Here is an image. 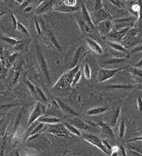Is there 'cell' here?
Instances as JSON below:
<instances>
[{"label": "cell", "instance_id": "obj_47", "mask_svg": "<svg viewBox=\"0 0 142 156\" xmlns=\"http://www.w3.org/2000/svg\"><path fill=\"white\" fill-rule=\"evenodd\" d=\"M15 1L19 2V3H23V2H24V0H15Z\"/></svg>", "mask_w": 142, "mask_h": 156}, {"label": "cell", "instance_id": "obj_7", "mask_svg": "<svg viewBox=\"0 0 142 156\" xmlns=\"http://www.w3.org/2000/svg\"><path fill=\"white\" fill-rule=\"evenodd\" d=\"M46 106L40 104V103H36L34 109H33L32 113L30 114L29 119H28V123H27V127H29L30 125H32L35 121H37V119L41 117V115L46 112Z\"/></svg>", "mask_w": 142, "mask_h": 156}, {"label": "cell", "instance_id": "obj_23", "mask_svg": "<svg viewBox=\"0 0 142 156\" xmlns=\"http://www.w3.org/2000/svg\"><path fill=\"white\" fill-rule=\"evenodd\" d=\"M107 110H108L107 107H97V108H93V109H90L87 112V114L88 115H99V114L106 112Z\"/></svg>", "mask_w": 142, "mask_h": 156}, {"label": "cell", "instance_id": "obj_3", "mask_svg": "<svg viewBox=\"0 0 142 156\" xmlns=\"http://www.w3.org/2000/svg\"><path fill=\"white\" fill-rule=\"evenodd\" d=\"M125 69H128V66L127 67H124V68H118V69H99L98 71V81L99 82H104L106 80H109L110 78H112L115 76V74H118L119 71L122 70H125Z\"/></svg>", "mask_w": 142, "mask_h": 156}, {"label": "cell", "instance_id": "obj_42", "mask_svg": "<svg viewBox=\"0 0 142 156\" xmlns=\"http://www.w3.org/2000/svg\"><path fill=\"white\" fill-rule=\"evenodd\" d=\"M118 151L122 152V156H127V153H126V151H125V148L122 146H118Z\"/></svg>", "mask_w": 142, "mask_h": 156}, {"label": "cell", "instance_id": "obj_48", "mask_svg": "<svg viewBox=\"0 0 142 156\" xmlns=\"http://www.w3.org/2000/svg\"><path fill=\"white\" fill-rule=\"evenodd\" d=\"M2 1H4V2H6V1H7V0H2Z\"/></svg>", "mask_w": 142, "mask_h": 156}, {"label": "cell", "instance_id": "obj_31", "mask_svg": "<svg viewBox=\"0 0 142 156\" xmlns=\"http://www.w3.org/2000/svg\"><path fill=\"white\" fill-rule=\"evenodd\" d=\"M108 88H116V90H132L133 86L132 85H105Z\"/></svg>", "mask_w": 142, "mask_h": 156}, {"label": "cell", "instance_id": "obj_32", "mask_svg": "<svg viewBox=\"0 0 142 156\" xmlns=\"http://www.w3.org/2000/svg\"><path fill=\"white\" fill-rule=\"evenodd\" d=\"M135 18H132V16H127V18H119L116 19L115 21V23H131V22H134Z\"/></svg>", "mask_w": 142, "mask_h": 156}, {"label": "cell", "instance_id": "obj_30", "mask_svg": "<svg viewBox=\"0 0 142 156\" xmlns=\"http://www.w3.org/2000/svg\"><path fill=\"white\" fill-rule=\"evenodd\" d=\"M26 84L28 86V88H29V90H30V93H31V94H33L34 97H38L37 96V91H36L35 85L33 84L31 81H29V80H26Z\"/></svg>", "mask_w": 142, "mask_h": 156}, {"label": "cell", "instance_id": "obj_29", "mask_svg": "<svg viewBox=\"0 0 142 156\" xmlns=\"http://www.w3.org/2000/svg\"><path fill=\"white\" fill-rule=\"evenodd\" d=\"M23 109L20 110V112L18 113V115H16V122L15 124H13V132H16L19 129V125H20V122H21V118H22V114H23Z\"/></svg>", "mask_w": 142, "mask_h": 156}, {"label": "cell", "instance_id": "obj_24", "mask_svg": "<svg viewBox=\"0 0 142 156\" xmlns=\"http://www.w3.org/2000/svg\"><path fill=\"white\" fill-rule=\"evenodd\" d=\"M64 125H65L66 129H67L69 132L72 133V135L78 136H82V133H80V130L77 129V127H75L73 124H71L70 122H65V123H64Z\"/></svg>", "mask_w": 142, "mask_h": 156}, {"label": "cell", "instance_id": "obj_11", "mask_svg": "<svg viewBox=\"0 0 142 156\" xmlns=\"http://www.w3.org/2000/svg\"><path fill=\"white\" fill-rule=\"evenodd\" d=\"M82 18L83 19V21L87 23L89 26H90L91 29H93L95 30L96 29V26L94 25L93 23V21H92V18H91V13L89 12V10H88V8L87 6L85 5V3H82Z\"/></svg>", "mask_w": 142, "mask_h": 156}, {"label": "cell", "instance_id": "obj_18", "mask_svg": "<svg viewBox=\"0 0 142 156\" xmlns=\"http://www.w3.org/2000/svg\"><path fill=\"white\" fill-rule=\"evenodd\" d=\"M99 125L100 127H101L103 133H104L105 136H107L109 139H115V135H113V132L112 129H111L110 125H108L107 123H105V122H99Z\"/></svg>", "mask_w": 142, "mask_h": 156}, {"label": "cell", "instance_id": "obj_27", "mask_svg": "<svg viewBox=\"0 0 142 156\" xmlns=\"http://www.w3.org/2000/svg\"><path fill=\"white\" fill-rule=\"evenodd\" d=\"M121 110L122 108L121 107H118L115 111V113H113V116H112V119H111V126H115L116 124V122L118 120V117L121 115Z\"/></svg>", "mask_w": 142, "mask_h": 156}, {"label": "cell", "instance_id": "obj_10", "mask_svg": "<svg viewBox=\"0 0 142 156\" xmlns=\"http://www.w3.org/2000/svg\"><path fill=\"white\" fill-rule=\"evenodd\" d=\"M56 6L54 7V10L56 12H77L79 10V6H68L66 4L60 3V2H57L55 3Z\"/></svg>", "mask_w": 142, "mask_h": 156}, {"label": "cell", "instance_id": "obj_40", "mask_svg": "<svg viewBox=\"0 0 142 156\" xmlns=\"http://www.w3.org/2000/svg\"><path fill=\"white\" fill-rule=\"evenodd\" d=\"M24 44H25V43L23 42V41H21V40H20V42H19L16 46H13V47H15L16 51H22V49L24 48Z\"/></svg>", "mask_w": 142, "mask_h": 156}, {"label": "cell", "instance_id": "obj_1", "mask_svg": "<svg viewBox=\"0 0 142 156\" xmlns=\"http://www.w3.org/2000/svg\"><path fill=\"white\" fill-rule=\"evenodd\" d=\"M78 71H79V67L78 66L73 67L71 70L67 71L65 74L62 75V77L60 78V80L58 81V83L56 84V86H58V87H67V86L71 85L75 74H76Z\"/></svg>", "mask_w": 142, "mask_h": 156}, {"label": "cell", "instance_id": "obj_2", "mask_svg": "<svg viewBox=\"0 0 142 156\" xmlns=\"http://www.w3.org/2000/svg\"><path fill=\"white\" fill-rule=\"evenodd\" d=\"M82 136L87 142H89L90 144L94 145L95 147H97L98 149L101 150V151L104 153V154H106L108 156L111 154V153L106 149V147L104 146V144H103L102 140H100V139L97 136L92 135V133H82Z\"/></svg>", "mask_w": 142, "mask_h": 156}, {"label": "cell", "instance_id": "obj_26", "mask_svg": "<svg viewBox=\"0 0 142 156\" xmlns=\"http://www.w3.org/2000/svg\"><path fill=\"white\" fill-rule=\"evenodd\" d=\"M21 103H13V104H1L0 105V112H7L10 109H13V107L16 106H21Z\"/></svg>", "mask_w": 142, "mask_h": 156}, {"label": "cell", "instance_id": "obj_19", "mask_svg": "<svg viewBox=\"0 0 142 156\" xmlns=\"http://www.w3.org/2000/svg\"><path fill=\"white\" fill-rule=\"evenodd\" d=\"M108 45H109L111 48H113L115 51H119V52H125V54H128L130 55V51H128L126 47H124L122 45V44H119L118 42H115V41H108Z\"/></svg>", "mask_w": 142, "mask_h": 156}, {"label": "cell", "instance_id": "obj_39", "mask_svg": "<svg viewBox=\"0 0 142 156\" xmlns=\"http://www.w3.org/2000/svg\"><path fill=\"white\" fill-rule=\"evenodd\" d=\"M103 8V4H102V0H95V6H94V10H100Z\"/></svg>", "mask_w": 142, "mask_h": 156}, {"label": "cell", "instance_id": "obj_12", "mask_svg": "<svg viewBox=\"0 0 142 156\" xmlns=\"http://www.w3.org/2000/svg\"><path fill=\"white\" fill-rule=\"evenodd\" d=\"M44 32H46V34H47V37H49V41H51V43L53 44V45H54L59 51H62V47H61L60 43H59V41H58L57 37H56L55 33L53 32L52 30L49 29V28L47 27V26H46V30H44Z\"/></svg>", "mask_w": 142, "mask_h": 156}, {"label": "cell", "instance_id": "obj_34", "mask_svg": "<svg viewBox=\"0 0 142 156\" xmlns=\"http://www.w3.org/2000/svg\"><path fill=\"white\" fill-rule=\"evenodd\" d=\"M33 21H34L35 30H36V32H37V34L41 35V34H42V29H41V26H40L39 22H38V19L36 18V16H34V18H33Z\"/></svg>", "mask_w": 142, "mask_h": 156}, {"label": "cell", "instance_id": "obj_16", "mask_svg": "<svg viewBox=\"0 0 142 156\" xmlns=\"http://www.w3.org/2000/svg\"><path fill=\"white\" fill-rule=\"evenodd\" d=\"M70 123L73 124L75 127H77V129H82V130H89V129H90V125H89L87 122L82 121V119L74 118V119H72Z\"/></svg>", "mask_w": 142, "mask_h": 156}, {"label": "cell", "instance_id": "obj_44", "mask_svg": "<svg viewBox=\"0 0 142 156\" xmlns=\"http://www.w3.org/2000/svg\"><path fill=\"white\" fill-rule=\"evenodd\" d=\"M132 150V154H135L136 156H142V153H139L138 151H136V150H133V149H131Z\"/></svg>", "mask_w": 142, "mask_h": 156}, {"label": "cell", "instance_id": "obj_49", "mask_svg": "<svg viewBox=\"0 0 142 156\" xmlns=\"http://www.w3.org/2000/svg\"><path fill=\"white\" fill-rule=\"evenodd\" d=\"M128 1H131V0H128Z\"/></svg>", "mask_w": 142, "mask_h": 156}, {"label": "cell", "instance_id": "obj_6", "mask_svg": "<svg viewBox=\"0 0 142 156\" xmlns=\"http://www.w3.org/2000/svg\"><path fill=\"white\" fill-rule=\"evenodd\" d=\"M36 55H37L38 63H39L41 71H42L43 75L46 76V81H47V83H49V67H47L46 60V58H44L42 51H41L39 45H36Z\"/></svg>", "mask_w": 142, "mask_h": 156}, {"label": "cell", "instance_id": "obj_15", "mask_svg": "<svg viewBox=\"0 0 142 156\" xmlns=\"http://www.w3.org/2000/svg\"><path fill=\"white\" fill-rule=\"evenodd\" d=\"M85 52V46L82 45H79L77 47V49L74 52V55H73V58H72V68L75 66H77V63H78L80 57H82V55Z\"/></svg>", "mask_w": 142, "mask_h": 156}, {"label": "cell", "instance_id": "obj_25", "mask_svg": "<svg viewBox=\"0 0 142 156\" xmlns=\"http://www.w3.org/2000/svg\"><path fill=\"white\" fill-rule=\"evenodd\" d=\"M0 38H1V40H3L4 42H6L7 44H9V45H12V46H16V44L20 42V40H18V39H16L13 37H8V36L0 35Z\"/></svg>", "mask_w": 142, "mask_h": 156}, {"label": "cell", "instance_id": "obj_35", "mask_svg": "<svg viewBox=\"0 0 142 156\" xmlns=\"http://www.w3.org/2000/svg\"><path fill=\"white\" fill-rule=\"evenodd\" d=\"M36 87V91H37V96L40 98V100H42V101L44 103H46L47 102V99H46V94H44V93L42 90H41V88L39 87V86H35Z\"/></svg>", "mask_w": 142, "mask_h": 156}, {"label": "cell", "instance_id": "obj_22", "mask_svg": "<svg viewBox=\"0 0 142 156\" xmlns=\"http://www.w3.org/2000/svg\"><path fill=\"white\" fill-rule=\"evenodd\" d=\"M130 55H126L124 58H110V60H107L105 62H103V65H112V64H116V63H122V62H126V61L129 58Z\"/></svg>", "mask_w": 142, "mask_h": 156}, {"label": "cell", "instance_id": "obj_46", "mask_svg": "<svg viewBox=\"0 0 142 156\" xmlns=\"http://www.w3.org/2000/svg\"><path fill=\"white\" fill-rule=\"evenodd\" d=\"M15 155L16 156H20V153H19L18 150H16V152H15Z\"/></svg>", "mask_w": 142, "mask_h": 156}, {"label": "cell", "instance_id": "obj_21", "mask_svg": "<svg viewBox=\"0 0 142 156\" xmlns=\"http://www.w3.org/2000/svg\"><path fill=\"white\" fill-rule=\"evenodd\" d=\"M76 21H77V24H78V27L80 29V32L83 33V32H90L91 28L90 26L86 23L85 21H83V19L82 18V16H76Z\"/></svg>", "mask_w": 142, "mask_h": 156}, {"label": "cell", "instance_id": "obj_17", "mask_svg": "<svg viewBox=\"0 0 142 156\" xmlns=\"http://www.w3.org/2000/svg\"><path fill=\"white\" fill-rule=\"evenodd\" d=\"M56 103H57L58 106H59V107H60V109L62 110V111H64V112L69 113V114H72V115H75V116L78 115V114H77L76 112H75V111H74L73 109H72V108L69 107L68 105H66L65 103L61 101L60 99H57V100H56Z\"/></svg>", "mask_w": 142, "mask_h": 156}, {"label": "cell", "instance_id": "obj_4", "mask_svg": "<svg viewBox=\"0 0 142 156\" xmlns=\"http://www.w3.org/2000/svg\"><path fill=\"white\" fill-rule=\"evenodd\" d=\"M47 133H53V135L58 136H61V138L69 136L72 135V133L66 129L65 125L62 124V123L49 124V129H47Z\"/></svg>", "mask_w": 142, "mask_h": 156}, {"label": "cell", "instance_id": "obj_14", "mask_svg": "<svg viewBox=\"0 0 142 156\" xmlns=\"http://www.w3.org/2000/svg\"><path fill=\"white\" fill-rule=\"evenodd\" d=\"M131 28H125V29H121V30H116V31H111L109 34V37L112 39H116V40H119L122 37H125L128 33L130 32Z\"/></svg>", "mask_w": 142, "mask_h": 156}, {"label": "cell", "instance_id": "obj_20", "mask_svg": "<svg viewBox=\"0 0 142 156\" xmlns=\"http://www.w3.org/2000/svg\"><path fill=\"white\" fill-rule=\"evenodd\" d=\"M38 122H41V123L44 124H56V123H60V119L57 118V117H44L41 116L37 119Z\"/></svg>", "mask_w": 142, "mask_h": 156}, {"label": "cell", "instance_id": "obj_9", "mask_svg": "<svg viewBox=\"0 0 142 156\" xmlns=\"http://www.w3.org/2000/svg\"><path fill=\"white\" fill-rule=\"evenodd\" d=\"M113 25L111 20H106V21H103L101 23H99L96 26V29H98L99 33H101L102 35H108L112 29Z\"/></svg>", "mask_w": 142, "mask_h": 156}, {"label": "cell", "instance_id": "obj_38", "mask_svg": "<svg viewBox=\"0 0 142 156\" xmlns=\"http://www.w3.org/2000/svg\"><path fill=\"white\" fill-rule=\"evenodd\" d=\"M80 77H82V71L79 70L76 74H75V76L73 78V81H72L71 86H74L75 84H77V82H78L79 80H80Z\"/></svg>", "mask_w": 142, "mask_h": 156}, {"label": "cell", "instance_id": "obj_8", "mask_svg": "<svg viewBox=\"0 0 142 156\" xmlns=\"http://www.w3.org/2000/svg\"><path fill=\"white\" fill-rule=\"evenodd\" d=\"M55 1L56 0H43V1L38 5L37 9H36V15H40V13L46 12L52 9L54 10Z\"/></svg>", "mask_w": 142, "mask_h": 156}, {"label": "cell", "instance_id": "obj_41", "mask_svg": "<svg viewBox=\"0 0 142 156\" xmlns=\"http://www.w3.org/2000/svg\"><path fill=\"white\" fill-rule=\"evenodd\" d=\"M137 104H138V109L139 111H142V99L140 97L137 99Z\"/></svg>", "mask_w": 142, "mask_h": 156}, {"label": "cell", "instance_id": "obj_13", "mask_svg": "<svg viewBox=\"0 0 142 156\" xmlns=\"http://www.w3.org/2000/svg\"><path fill=\"white\" fill-rule=\"evenodd\" d=\"M86 42H87L88 46L90 47V49H91L92 51L96 52V54H98V55H102L103 54V49H102L101 45H100V44L97 42V41H95L94 39L87 38Z\"/></svg>", "mask_w": 142, "mask_h": 156}, {"label": "cell", "instance_id": "obj_33", "mask_svg": "<svg viewBox=\"0 0 142 156\" xmlns=\"http://www.w3.org/2000/svg\"><path fill=\"white\" fill-rule=\"evenodd\" d=\"M83 74H85V77L87 78L88 80L91 79V68L88 63H86L85 66H83Z\"/></svg>", "mask_w": 142, "mask_h": 156}, {"label": "cell", "instance_id": "obj_5", "mask_svg": "<svg viewBox=\"0 0 142 156\" xmlns=\"http://www.w3.org/2000/svg\"><path fill=\"white\" fill-rule=\"evenodd\" d=\"M92 21L95 26H97L99 23H101L103 21H106V20H112V16L109 12H107L104 8L100 10H93V12L91 13Z\"/></svg>", "mask_w": 142, "mask_h": 156}, {"label": "cell", "instance_id": "obj_36", "mask_svg": "<svg viewBox=\"0 0 142 156\" xmlns=\"http://www.w3.org/2000/svg\"><path fill=\"white\" fill-rule=\"evenodd\" d=\"M16 30L22 32V33H24V34H26V35H29V32H28V30L26 29V27H25L23 24H21L20 22H18V27H16Z\"/></svg>", "mask_w": 142, "mask_h": 156}, {"label": "cell", "instance_id": "obj_37", "mask_svg": "<svg viewBox=\"0 0 142 156\" xmlns=\"http://www.w3.org/2000/svg\"><path fill=\"white\" fill-rule=\"evenodd\" d=\"M108 1H109L112 5H115V6L121 8V9H124V8H125L124 4H122V2L119 1V0H108Z\"/></svg>", "mask_w": 142, "mask_h": 156}, {"label": "cell", "instance_id": "obj_45", "mask_svg": "<svg viewBox=\"0 0 142 156\" xmlns=\"http://www.w3.org/2000/svg\"><path fill=\"white\" fill-rule=\"evenodd\" d=\"M31 9H32V7H31V6H27V7H25V8H24V12H30Z\"/></svg>", "mask_w": 142, "mask_h": 156}, {"label": "cell", "instance_id": "obj_43", "mask_svg": "<svg viewBox=\"0 0 142 156\" xmlns=\"http://www.w3.org/2000/svg\"><path fill=\"white\" fill-rule=\"evenodd\" d=\"M134 67H136V68H142V58L139 60V62L137 64H135Z\"/></svg>", "mask_w": 142, "mask_h": 156}, {"label": "cell", "instance_id": "obj_28", "mask_svg": "<svg viewBox=\"0 0 142 156\" xmlns=\"http://www.w3.org/2000/svg\"><path fill=\"white\" fill-rule=\"evenodd\" d=\"M125 132H126V123H125V119H122L121 124H119V129H118V136L121 140L124 139Z\"/></svg>", "mask_w": 142, "mask_h": 156}]
</instances>
